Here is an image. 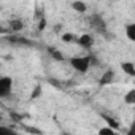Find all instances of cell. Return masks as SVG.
<instances>
[{
	"instance_id": "6",
	"label": "cell",
	"mask_w": 135,
	"mask_h": 135,
	"mask_svg": "<svg viewBox=\"0 0 135 135\" xmlns=\"http://www.w3.org/2000/svg\"><path fill=\"white\" fill-rule=\"evenodd\" d=\"M126 37L135 43V22H130L126 26Z\"/></svg>"
},
{
	"instance_id": "18",
	"label": "cell",
	"mask_w": 135,
	"mask_h": 135,
	"mask_svg": "<svg viewBox=\"0 0 135 135\" xmlns=\"http://www.w3.org/2000/svg\"><path fill=\"white\" fill-rule=\"evenodd\" d=\"M45 24H46V21H45V19H41V21H40V24H38V29H40V30H43V29L46 27Z\"/></svg>"
},
{
	"instance_id": "9",
	"label": "cell",
	"mask_w": 135,
	"mask_h": 135,
	"mask_svg": "<svg viewBox=\"0 0 135 135\" xmlns=\"http://www.w3.org/2000/svg\"><path fill=\"white\" fill-rule=\"evenodd\" d=\"M72 8L76 11V13H86L88 11V5L84 2H73L72 3Z\"/></svg>"
},
{
	"instance_id": "16",
	"label": "cell",
	"mask_w": 135,
	"mask_h": 135,
	"mask_svg": "<svg viewBox=\"0 0 135 135\" xmlns=\"http://www.w3.org/2000/svg\"><path fill=\"white\" fill-rule=\"evenodd\" d=\"M73 33H62V40L65 41V43H70V41H73Z\"/></svg>"
},
{
	"instance_id": "14",
	"label": "cell",
	"mask_w": 135,
	"mask_h": 135,
	"mask_svg": "<svg viewBox=\"0 0 135 135\" xmlns=\"http://www.w3.org/2000/svg\"><path fill=\"white\" fill-rule=\"evenodd\" d=\"M41 92H43V88L38 84V86H35L33 89H32V94H30V99L32 100H35V99H38V97H41Z\"/></svg>"
},
{
	"instance_id": "1",
	"label": "cell",
	"mask_w": 135,
	"mask_h": 135,
	"mask_svg": "<svg viewBox=\"0 0 135 135\" xmlns=\"http://www.w3.org/2000/svg\"><path fill=\"white\" fill-rule=\"evenodd\" d=\"M70 65H72V69L78 73H88L89 69L92 65H97V59L89 54V56H75L70 59Z\"/></svg>"
},
{
	"instance_id": "15",
	"label": "cell",
	"mask_w": 135,
	"mask_h": 135,
	"mask_svg": "<svg viewBox=\"0 0 135 135\" xmlns=\"http://www.w3.org/2000/svg\"><path fill=\"white\" fill-rule=\"evenodd\" d=\"M0 135H19V133L10 127H0Z\"/></svg>"
},
{
	"instance_id": "17",
	"label": "cell",
	"mask_w": 135,
	"mask_h": 135,
	"mask_svg": "<svg viewBox=\"0 0 135 135\" xmlns=\"http://www.w3.org/2000/svg\"><path fill=\"white\" fill-rule=\"evenodd\" d=\"M126 135H135V119L130 122V126H129V129H127V133Z\"/></svg>"
},
{
	"instance_id": "11",
	"label": "cell",
	"mask_w": 135,
	"mask_h": 135,
	"mask_svg": "<svg viewBox=\"0 0 135 135\" xmlns=\"http://www.w3.org/2000/svg\"><path fill=\"white\" fill-rule=\"evenodd\" d=\"M124 102H126L127 105H135V89H130V91L126 92Z\"/></svg>"
},
{
	"instance_id": "12",
	"label": "cell",
	"mask_w": 135,
	"mask_h": 135,
	"mask_svg": "<svg viewBox=\"0 0 135 135\" xmlns=\"http://www.w3.org/2000/svg\"><path fill=\"white\" fill-rule=\"evenodd\" d=\"M97 135H121L118 130H114V129H111V127H100L99 129V132H97Z\"/></svg>"
},
{
	"instance_id": "8",
	"label": "cell",
	"mask_w": 135,
	"mask_h": 135,
	"mask_svg": "<svg viewBox=\"0 0 135 135\" xmlns=\"http://www.w3.org/2000/svg\"><path fill=\"white\" fill-rule=\"evenodd\" d=\"M22 27H24V22L21 19H11L10 21V29L13 32H19V30H22Z\"/></svg>"
},
{
	"instance_id": "2",
	"label": "cell",
	"mask_w": 135,
	"mask_h": 135,
	"mask_svg": "<svg viewBox=\"0 0 135 135\" xmlns=\"http://www.w3.org/2000/svg\"><path fill=\"white\" fill-rule=\"evenodd\" d=\"M13 94V78L2 76L0 78V99H8Z\"/></svg>"
},
{
	"instance_id": "7",
	"label": "cell",
	"mask_w": 135,
	"mask_h": 135,
	"mask_svg": "<svg viewBox=\"0 0 135 135\" xmlns=\"http://www.w3.org/2000/svg\"><path fill=\"white\" fill-rule=\"evenodd\" d=\"M111 81H113V72H111V70H107V72L103 73L102 80L99 81V84H100V86H107V84H110Z\"/></svg>"
},
{
	"instance_id": "10",
	"label": "cell",
	"mask_w": 135,
	"mask_h": 135,
	"mask_svg": "<svg viewBox=\"0 0 135 135\" xmlns=\"http://www.w3.org/2000/svg\"><path fill=\"white\" fill-rule=\"evenodd\" d=\"M49 56H51L54 60H60V62L65 59V56H64V54H62L57 48H49Z\"/></svg>"
},
{
	"instance_id": "19",
	"label": "cell",
	"mask_w": 135,
	"mask_h": 135,
	"mask_svg": "<svg viewBox=\"0 0 135 135\" xmlns=\"http://www.w3.org/2000/svg\"><path fill=\"white\" fill-rule=\"evenodd\" d=\"M59 135H72V133H70L69 130H60V133H59Z\"/></svg>"
},
{
	"instance_id": "3",
	"label": "cell",
	"mask_w": 135,
	"mask_h": 135,
	"mask_svg": "<svg viewBox=\"0 0 135 135\" xmlns=\"http://www.w3.org/2000/svg\"><path fill=\"white\" fill-rule=\"evenodd\" d=\"M89 24H91L92 29H95L99 33H105V32H107V22H105V19L102 18V15H97V13L91 15V16H89Z\"/></svg>"
},
{
	"instance_id": "5",
	"label": "cell",
	"mask_w": 135,
	"mask_h": 135,
	"mask_svg": "<svg viewBox=\"0 0 135 135\" xmlns=\"http://www.w3.org/2000/svg\"><path fill=\"white\" fill-rule=\"evenodd\" d=\"M121 70L127 76H135V64L129 62V60H124V62H121Z\"/></svg>"
},
{
	"instance_id": "4",
	"label": "cell",
	"mask_w": 135,
	"mask_h": 135,
	"mask_svg": "<svg viewBox=\"0 0 135 135\" xmlns=\"http://www.w3.org/2000/svg\"><path fill=\"white\" fill-rule=\"evenodd\" d=\"M94 43H95V40H94V37L91 35V33H83L80 38H78V45L83 48V49H92V46H94Z\"/></svg>"
},
{
	"instance_id": "13",
	"label": "cell",
	"mask_w": 135,
	"mask_h": 135,
	"mask_svg": "<svg viewBox=\"0 0 135 135\" xmlns=\"http://www.w3.org/2000/svg\"><path fill=\"white\" fill-rule=\"evenodd\" d=\"M103 119L108 122V127H111V129H114V130H118V129L121 127V126H119V122H118V121H114V119H113V118H110V116H105V114H103Z\"/></svg>"
}]
</instances>
